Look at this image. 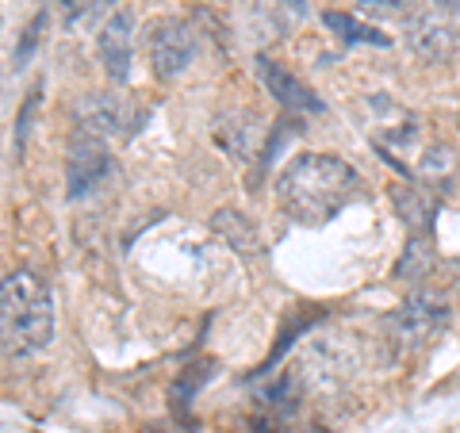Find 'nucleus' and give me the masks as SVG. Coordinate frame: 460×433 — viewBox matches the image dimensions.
Instances as JSON below:
<instances>
[{"label":"nucleus","instance_id":"f257e3e1","mask_svg":"<svg viewBox=\"0 0 460 433\" xmlns=\"http://www.w3.org/2000/svg\"><path fill=\"white\" fill-rule=\"evenodd\" d=\"M361 189V177L338 154H299L277 177V204L296 223L319 226L349 204Z\"/></svg>","mask_w":460,"mask_h":433},{"label":"nucleus","instance_id":"f03ea898","mask_svg":"<svg viewBox=\"0 0 460 433\" xmlns=\"http://www.w3.org/2000/svg\"><path fill=\"white\" fill-rule=\"evenodd\" d=\"M0 334L8 357H31L54 341L50 287L35 272L16 269L0 284Z\"/></svg>","mask_w":460,"mask_h":433},{"label":"nucleus","instance_id":"7ed1b4c3","mask_svg":"<svg viewBox=\"0 0 460 433\" xmlns=\"http://www.w3.org/2000/svg\"><path fill=\"white\" fill-rule=\"evenodd\" d=\"M445 323H449V303L422 292V296L407 299L392 319H387V330H392V338L402 345V349H419V345H426V338H434Z\"/></svg>","mask_w":460,"mask_h":433},{"label":"nucleus","instance_id":"20e7f679","mask_svg":"<svg viewBox=\"0 0 460 433\" xmlns=\"http://www.w3.org/2000/svg\"><path fill=\"white\" fill-rule=\"evenodd\" d=\"M196 57V27L189 20H162L150 31V62L162 81H172Z\"/></svg>","mask_w":460,"mask_h":433},{"label":"nucleus","instance_id":"39448f33","mask_svg":"<svg viewBox=\"0 0 460 433\" xmlns=\"http://www.w3.org/2000/svg\"><path fill=\"white\" fill-rule=\"evenodd\" d=\"M111 177V154L100 138H77L74 150L66 157V184H69V199H84L96 192L100 184Z\"/></svg>","mask_w":460,"mask_h":433},{"label":"nucleus","instance_id":"423d86ee","mask_svg":"<svg viewBox=\"0 0 460 433\" xmlns=\"http://www.w3.org/2000/svg\"><path fill=\"white\" fill-rule=\"evenodd\" d=\"M257 74H261L265 81V89L269 96H277V104L288 108V111H307V115H319L326 111V104L319 96H314L304 81H299L292 69L280 66V62H272L269 54H257Z\"/></svg>","mask_w":460,"mask_h":433},{"label":"nucleus","instance_id":"0eeeda50","mask_svg":"<svg viewBox=\"0 0 460 433\" xmlns=\"http://www.w3.org/2000/svg\"><path fill=\"white\" fill-rule=\"evenodd\" d=\"M77 123L84 127L89 138H115V135H131V108L119 96L108 93H89L77 104Z\"/></svg>","mask_w":460,"mask_h":433},{"label":"nucleus","instance_id":"6e6552de","mask_svg":"<svg viewBox=\"0 0 460 433\" xmlns=\"http://www.w3.org/2000/svg\"><path fill=\"white\" fill-rule=\"evenodd\" d=\"M131 12L119 8L115 16L100 27V62H104L111 81H127L131 77Z\"/></svg>","mask_w":460,"mask_h":433},{"label":"nucleus","instance_id":"1a4fd4ad","mask_svg":"<svg viewBox=\"0 0 460 433\" xmlns=\"http://www.w3.org/2000/svg\"><path fill=\"white\" fill-rule=\"evenodd\" d=\"M411 47L419 50L426 62H449L456 54V27L445 23L441 16H419L411 27Z\"/></svg>","mask_w":460,"mask_h":433},{"label":"nucleus","instance_id":"9d476101","mask_svg":"<svg viewBox=\"0 0 460 433\" xmlns=\"http://www.w3.org/2000/svg\"><path fill=\"white\" fill-rule=\"evenodd\" d=\"M323 23L349 47H392V35H384L380 27L365 23L361 16H349V12H323Z\"/></svg>","mask_w":460,"mask_h":433},{"label":"nucleus","instance_id":"9b49d317","mask_svg":"<svg viewBox=\"0 0 460 433\" xmlns=\"http://www.w3.org/2000/svg\"><path fill=\"white\" fill-rule=\"evenodd\" d=\"M215 230L234 245L238 253H257L261 250V238H257V226L246 219L242 211H234V208H223V211H215Z\"/></svg>","mask_w":460,"mask_h":433},{"label":"nucleus","instance_id":"f8f14e48","mask_svg":"<svg viewBox=\"0 0 460 433\" xmlns=\"http://www.w3.org/2000/svg\"><path fill=\"white\" fill-rule=\"evenodd\" d=\"M395 204L402 211V219H407L411 226H419V230H429V219H434V208L426 204V199L419 196V189H395Z\"/></svg>","mask_w":460,"mask_h":433},{"label":"nucleus","instance_id":"ddd939ff","mask_svg":"<svg viewBox=\"0 0 460 433\" xmlns=\"http://www.w3.org/2000/svg\"><path fill=\"white\" fill-rule=\"evenodd\" d=\"M426 269H429V242L426 238H411L402 261L395 265V280H407L411 272H414V280H419V277H426Z\"/></svg>","mask_w":460,"mask_h":433},{"label":"nucleus","instance_id":"4468645a","mask_svg":"<svg viewBox=\"0 0 460 433\" xmlns=\"http://www.w3.org/2000/svg\"><path fill=\"white\" fill-rule=\"evenodd\" d=\"M42 27H47V12H39V16L23 27V39H20V47L12 50V66L16 69H23L27 66V57L35 54V47H39V39H42Z\"/></svg>","mask_w":460,"mask_h":433},{"label":"nucleus","instance_id":"2eb2a0df","mask_svg":"<svg viewBox=\"0 0 460 433\" xmlns=\"http://www.w3.org/2000/svg\"><path fill=\"white\" fill-rule=\"evenodd\" d=\"M319 319H323V311H311V314H304V319H299V323H292V326H288L284 334H280V341H277V349H272V357H269V360H265V365L257 368V372H269V368L277 365V360L288 353V345H292V341H296L299 334H304V330H307L311 323H319Z\"/></svg>","mask_w":460,"mask_h":433},{"label":"nucleus","instance_id":"dca6fc26","mask_svg":"<svg viewBox=\"0 0 460 433\" xmlns=\"http://www.w3.org/2000/svg\"><path fill=\"white\" fill-rule=\"evenodd\" d=\"M208 368H211V365H204V368H189V372H181V376H177V384H172V392H177V407H181V411L192 402L196 387H204Z\"/></svg>","mask_w":460,"mask_h":433},{"label":"nucleus","instance_id":"f3484780","mask_svg":"<svg viewBox=\"0 0 460 433\" xmlns=\"http://www.w3.org/2000/svg\"><path fill=\"white\" fill-rule=\"evenodd\" d=\"M357 8L368 16H407L411 0H357Z\"/></svg>","mask_w":460,"mask_h":433},{"label":"nucleus","instance_id":"a211bd4d","mask_svg":"<svg viewBox=\"0 0 460 433\" xmlns=\"http://www.w3.org/2000/svg\"><path fill=\"white\" fill-rule=\"evenodd\" d=\"M39 93H42V84H35V89L27 93L23 108H20V115H16V146H23V135H27V119H31V111L39 108Z\"/></svg>","mask_w":460,"mask_h":433},{"label":"nucleus","instance_id":"6ab92c4d","mask_svg":"<svg viewBox=\"0 0 460 433\" xmlns=\"http://www.w3.org/2000/svg\"><path fill=\"white\" fill-rule=\"evenodd\" d=\"M438 4H445V8H460V0H438Z\"/></svg>","mask_w":460,"mask_h":433},{"label":"nucleus","instance_id":"aec40b11","mask_svg":"<svg viewBox=\"0 0 460 433\" xmlns=\"http://www.w3.org/2000/svg\"><path fill=\"white\" fill-rule=\"evenodd\" d=\"M104 4H111V0H104Z\"/></svg>","mask_w":460,"mask_h":433}]
</instances>
